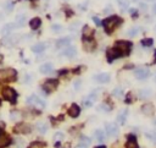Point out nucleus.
I'll return each instance as SVG.
<instances>
[{
	"label": "nucleus",
	"mask_w": 156,
	"mask_h": 148,
	"mask_svg": "<svg viewBox=\"0 0 156 148\" xmlns=\"http://www.w3.org/2000/svg\"><path fill=\"white\" fill-rule=\"evenodd\" d=\"M122 23V18L121 17H118V16H110V17H107V18H105L102 21V26H104V28H105V32L106 33H112L113 32V29H115L117 26H120Z\"/></svg>",
	"instance_id": "obj_1"
},
{
	"label": "nucleus",
	"mask_w": 156,
	"mask_h": 148,
	"mask_svg": "<svg viewBox=\"0 0 156 148\" xmlns=\"http://www.w3.org/2000/svg\"><path fill=\"white\" fill-rule=\"evenodd\" d=\"M121 56V54H120V52L117 50V49H109V50L106 52V59H107V61L109 63H112L115 59H117V58H120Z\"/></svg>",
	"instance_id": "obj_9"
},
{
	"label": "nucleus",
	"mask_w": 156,
	"mask_h": 148,
	"mask_svg": "<svg viewBox=\"0 0 156 148\" xmlns=\"http://www.w3.org/2000/svg\"><path fill=\"white\" fill-rule=\"evenodd\" d=\"M10 142H11L10 137L6 136L4 132H0V148H4V147H6V146H9Z\"/></svg>",
	"instance_id": "obj_15"
},
{
	"label": "nucleus",
	"mask_w": 156,
	"mask_h": 148,
	"mask_svg": "<svg viewBox=\"0 0 156 148\" xmlns=\"http://www.w3.org/2000/svg\"><path fill=\"white\" fill-rule=\"evenodd\" d=\"M16 21H17V25L18 26H23L25 25V21H26V16L25 15H18L17 18H16Z\"/></svg>",
	"instance_id": "obj_29"
},
{
	"label": "nucleus",
	"mask_w": 156,
	"mask_h": 148,
	"mask_svg": "<svg viewBox=\"0 0 156 148\" xmlns=\"http://www.w3.org/2000/svg\"><path fill=\"white\" fill-rule=\"evenodd\" d=\"M62 139H64V133H62V132H56V133L54 135V140H55L56 142L61 141Z\"/></svg>",
	"instance_id": "obj_34"
},
{
	"label": "nucleus",
	"mask_w": 156,
	"mask_h": 148,
	"mask_svg": "<svg viewBox=\"0 0 156 148\" xmlns=\"http://www.w3.org/2000/svg\"><path fill=\"white\" fill-rule=\"evenodd\" d=\"M81 114V109H79V106L77 104H72L70 106V109H68V115L71 117H77L78 115Z\"/></svg>",
	"instance_id": "obj_14"
},
{
	"label": "nucleus",
	"mask_w": 156,
	"mask_h": 148,
	"mask_svg": "<svg viewBox=\"0 0 156 148\" xmlns=\"http://www.w3.org/2000/svg\"><path fill=\"white\" fill-rule=\"evenodd\" d=\"M152 12H154V15H156V4H154V6H152Z\"/></svg>",
	"instance_id": "obj_45"
},
{
	"label": "nucleus",
	"mask_w": 156,
	"mask_h": 148,
	"mask_svg": "<svg viewBox=\"0 0 156 148\" xmlns=\"http://www.w3.org/2000/svg\"><path fill=\"white\" fill-rule=\"evenodd\" d=\"M94 80H97L100 83H106L110 81V75L109 74H99L94 76Z\"/></svg>",
	"instance_id": "obj_16"
},
{
	"label": "nucleus",
	"mask_w": 156,
	"mask_h": 148,
	"mask_svg": "<svg viewBox=\"0 0 156 148\" xmlns=\"http://www.w3.org/2000/svg\"><path fill=\"white\" fill-rule=\"evenodd\" d=\"M53 29H54L55 32H59V31H61V29H62V27L59 26V25H54V26H53Z\"/></svg>",
	"instance_id": "obj_41"
},
{
	"label": "nucleus",
	"mask_w": 156,
	"mask_h": 148,
	"mask_svg": "<svg viewBox=\"0 0 156 148\" xmlns=\"http://www.w3.org/2000/svg\"><path fill=\"white\" fill-rule=\"evenodd\" d=\"M3 59H4V56H3L1 54H0V63H1V61H3Z\"/></svg>",
	"instance_id": "obj_48"
},
{
	"label": "nucleus",
	"mask_w": 156,
	"mask_h": 148,
	"mask_svg": "<svg viewBox=\"0 0 156 148\" xmlns=\"http://www.w3.org/2000/svg\"><path fill=\"white\" fill-rule=\"evenodd\" d=\"M94 137H95V140H97V141L102 142L104 140H105V132H104L102 130H97L95 133H94Z\"/></svg>",
	"instance_id": "obj_23"
},
{
	"label": "nucleus",
	"mask_w": 156,
	"mask_h": 148,
	"mask_svg": "<svg viewBox=\"0 0 156 148\" xmlns=\"http://www.w3.org/2000/svg\"><path fill=\"white\" fill-rule=\"evenodd\" d=\"M57 83H59L57 80H46L44 82V85H43V90L45 92H48V93L54 92L57 88Z\"/></svg>",
	"instance_id": "obj_6"
},
{
	"label": "nucleus",
	"mask_w": 156,
	"mask_h": 148,
	"mask_svg": "<svg viewBox=\"0 0 156 148\" xmlns=\"http://www.w3.org/2000/svg\"><path fill=\"white\" fill-rule=\"evenodd\" d=\"M79 86H81V82H79V81H78V82H76V83H75V88H78V87H79Z\"/></svg>",
	"instance_id": "obj_47"
},
{
	"label": "nucleus",
	"mask_w": 156,
	"mask_h": 148,
	"mask_svg": "<svg viewBox=\"0 0 156 148\" xmlns=\"http://www.w3.org/2000/svg\"><path fill=\"white\" fill-rule=\"evenodd\" d=\"M46 48V45L44 43H38V44H34L32 47V50L34 53H41V52H44V49Z\"/></svg>",
	"instance_id": "obj_22"
},
{
	"label": "nucleus",
	"mask_w": 156,
	"mask_h": 148,
	"mask_svg": "<svg viewBox=\"0 0 156 148\" xmlns=\"http://www.w3.org/2000/svg\"><path fill=\"white\" fill-rule=\"evenodd\" d=\"M134 76L139 78V80H145V78H148L150 76V71L147 67H139L134 71Z\"/></svg>",
	"instance_id": "obj_7"
},
{
	"label": "nucleus",
	"mask_w": 156,
	"mask_h": 148,
	"mask_svg": "<svg viewBox=\"0 0 156 148\" xmlns=\"http://www.w3.org/2000/svg\"><path fill=\"white\" fill-rule=\"evenodd\" d=\"M40 25H41V21H40L39 17H34V18H32V20L29 21V26H30V28H32V29L39 28Z\"/></svg>",
	"instance_id": "obj_21"
},
{
	"label": "nucleus",
	"mask_w": 156,
	"mask_h": 148,
	"mask_svg": "<svg viewBox=\"0 0 156 148\" xmlns=\"http://www.w3.org/2000/svg\"><path fill=\"white\" fill-rule=\"evenodd\" d=\"M14 28H15V25H12V23H9V25H6V26L3 28L1 33H3V34H9V33H10V31H12Z\"/></svg>",
	"instance_id": "obj_27"
},
{
	"label": "nucleus",
	"mask_w": 156,
	"mask_h": 148,
	"mask_svg": "<svg viewBox=\"0 0 156 148\" xmlns=\"http://www.w3.org/2000/svg\"><path fill=\"white\" fill-rule=\"evenodd\" d=\"M105 129H106V132L107 135L110 136H116L118 133V127L116 124H113V122H109L105 125Z\"/></svg>",
	"instance_id": "obj_11"
},
{
	"label": "nucleus",
	"mask_w": 156,
	"mask_h": 148,
	"mask_svg": "<svg viewBox=\"0 0 156 148\" xmlns=\"http://www.w3.org/2000/svg\"><path fill=\"white\" fill-rule=\"evenodd\" d=\"M95 148H106L105 146H99V147H95Z\"/></svg>",
	"instance_id": "obj_49"
},
{
	"label": "nucleus",
	"mask_w": 156,
	"mask_h": 148,
	"mask_svg": "<svg viewBox=\"0 0 156 148\" xmlns=\"http://www.w3.org/2000/svg\"><path fill=\"white\" fill-rule=\"evenodd\" d=\"M127 143H126V148H138V143L136 141V137L133 135H129L127 137Z\"/></svg>",
	"instance_id": "obj_17"
},
{
	"label": "nucleus",
	"mask_w": 156,
	"mask_h": 148,
	"mask_svg": "<svg viewBox=\"0 0 156 148\" xmlns=\"http://www.w3.org/2000/svg\"><path fill=\"white\" fill-rule=\"evenodd\" d=\"M138 31H139V29L134 27V28L129 29V32H128V36H129V37H134V36H137V34H138Z\"/></svg>",
	"instance_id": "obj_35"
},
{
	"label": "nucleus",
	"mask_w": 156,
	"mask_h": 148,
	"mask_svg": "<svg viewBox=\"0 0 156 148\" xmlns=\"http://www.w3.org/2000/svg\"><path fill=\"white\" fill-rule=\"evenodd\" d=\"M150 96H151V91H150V90H141V91L139 92V97L143 98V99H145V98H148V97H150Z\"/></svg>",
	"instance_id": "obj_28"
},
{
	"label": "nucleus",
	"mask_w": 156,
	"mask_h": 148,
	"mask_svg": "<svg viewBox=\"0 0 156 148\" xmlns=\"http://www.w3.org/2000/svg\"><path fill=\"white\" fill-rule=\"evenodd\" d=\"M99 109H100L101 112H110V106H107V105H105V104H102V105L99 106Z\"/></svg>",
	"instance_id": "obj_38"
},
{
	"label": "nucleus",
	"mask_w": 156,
	"mask_h": 148,
	"mask_svg": "<svg viewBox=\"0 0 156 148\" xmlns=\"http://www.w3.org/2000/svg\"><path fill=\"white\" fill-rule=\"evenodd\" d=\"M129 11H131V14H132V17H137V16H138V12H137L136 9H131Z\"/></svg>",
	"instance_id": "obj_40"
},
{
	"label": "nucleus",
	"mask_w": 156,
	"mask_h": 148,
	"mask_svg": "<svg viewBox=\"0 0 156 148\" xmlns=\"http://www.w3.org/2000/svg\"><path fill=\"white\" fill-rule=\"evenodd\" d=\"M4 129H5V122L4 121H0V132H3Z\"/></svg>",
	"instance_id": "obj_43"
},
{
	"label": "nucleus",
	"mask_w": 156,
	"mask_h": 148,
	"mask_svg": "<svg viewBox=\"0 0 156 148\" xmlns=\"http://www.w3.org/2000/svg\"><path fill=\"white\" fill-rule=\"evenodd\" d=\"M3 97H4V99L5 101H9V102H15L16 99V92L15 90H12V88H10V87H6L3 90Z\"/></svg>",
	"instance_id": "obj_4"
},
{
	"label": "nucleus",
	"mask_w": 156,
	"mask_h": 148,
	"mask_svg": "<svg viewBox=\"0 0 156 148\" xmlns=\"http://www.w3.org/2000/svg\"><path fill=\"white\" fill-rule=\"evenodd\" d=\"M76 48L75 47H67L64 52H62V54H64L65 56H67V58H73L75 55H76Z\"/></svg>",
	"instance_id": "obj_18"
},
{
	"label": "nucleus",
	"mask_w": 156,
	"mask_h": 148,
	"mask_svg": "<svg viewBox=\"0 0 156 148\" xmlns=\"http://www.w3.org/2000/svg\"><path fill=\"white\" fill-rule=\"evenodd\" d=\"M45 144L43 142H33L32 144L29 146V148H43Z\"/></svg>",
	"instance_id": "obj_33"
},
{
	"label": "nucleus",
	"mask_w": 156,
	"mask_h": 148,
	"mask_svg": "<svg viewBox=\"0 0 156 148\" xmlns=\"http://www.w3.org/2000/svg\"><path fill=\"white\" fill-rule=\"evenodd\" d=\"M97 97H98V92H97V90H95L94 92H91V93L88 96V101H90V102L93 103V102L97 99Z\"/></svg>",
	"instance_id": "obj_31"
},
{
	"label": "nucleus",
	"mask_w": 156,
	"mask_h": 148,
	"mask_svg": "<svg viewBox=\"0 0 156 148\" xmlns=\"http://www.w3.org/2000/svg\"><path fill=\"white\" fill-rule=\"evenodd\" d=\"M126 119H127V110L123 109L122 112H120L117 114V121H118V124L123 125L124 122H126Z\"/></svg>",
	"instance_id": "obj_19"
},
{
	"label": "nucleus",
	"mask_w": 156,
	"mask_h": 148,
	"mask_svg": "<svg viewBox=\"0 0 156 148\" xmlns=\"http://www.w3.org/2000/svg\"><path fill=\"white\" fill-rule=\"evenodd\" d=\"M76 148H88V146H86V144H83V143H79Z\"/></svg>",
	"instance_id": "obj_44"
},
{
	"label": "nucleus",
	"mask_w": 156,
	"mask_h": 148,
	"mask_svg": "<svg viewBox=\"0 0 156 148\" xmlns=\"http://www.w3.org/2000/svg\"><path fill=\"white\" fill-rule=\"evenodd\" d=\"M139 6H140V9H141V10H144V11H147V9H148L147 4H144V3H140V4H139Z\"/></svg>",
	"instance_id": "obj_42"
},
{
	"label": "nucleus",
	"mask_w": 156,
	"mask_h": 148,
	"mask_svg": "<svg viewBox=\"0 0 156 148\" xmlns=\"http://www.w3.org/2000/svg\"><path fill=\"white\" fill-rule=\"evenodd\" d=\"M39 71L41 72V74H50L51 71H53V65L51 64H44V65H41L40 66V69H39Z\"/></svg>",
	"instance_id": "obj_20"
},
{
	"label": "nucleus",
	"mask_w": 156,
	"mask_h": 148,
	"mask_svg": "<svg viewBox=\"0 0 156 148\" xmlns=\"http://www.w3.org/2000/svg\"><path fill=\"white\" fill-rule=\"evenodd\" d=\"M141 112L144 115H147V116H152L155 114V108L151 103H147V104H144L141 106Z\"/></svg>",
	"instance_id": "obj_10"
},
{
	"label": "nucleus",
	"mask_w": 156,
	"mask_h": 148,
	"mask_svg": "<svg viewBox=\"0 0 156 148\" xmlns=\"http://www.w3.org/2000/svg\"><path fill=\"white\" fill-rule=\"evenodd\" d=\"M83 48H84V50H87V52H93L95 49V42L91 41V39H84Z\"/></svg>",
	"instance_id": "obj_12"
},
{
	"label": "nucleus",
	"mask_w": 156,
	"mask_h": 148,
	"mask_svg": "<svg viewBox=\"0 0 156 148\" xmlns=\"http://www.w3.org/2000/svg\"><path fill=\"white\" fill-rule=\"evenodd\" d=\"M117 1H118V6H120V9L122 10V11H126V10L128 9V6H129L128 0H117Z\"/></svg>",
	"instance_id": "obj_25"
},
{
	"label": "nucleus",
	"mask_w": 156,
	"mask_h": 148,
	"mask_svg": "<svg viewBox=\"0 0 156 148\" xmlns=\"http://www.w3.org/2000/svg\"><path fill=\"white\" fill-rule=\"evenodd\" d=\"M115 49H117L121 55H128L132 49V43L127 41H117L115 44Z\"/></svg>",
	"instance_id": "obj_2"
},
{
	"label": "nucleus",
	"mask_w": 156,
	"mask_h": 148,
	"mask_svg": "<svg viewBox=\"0 0 156 148\" xmlns=\"http://www.w3.org/2000/svg\"><path fill=\"white\" fill-rule=\"evenodd\" d=\"M147 136L149 137L150 140H152V142H154V143L156 144V130H155V131H152L151 133H148Z\"/></svg>",
	"instance_id": "obj_36"
},
{
	"label": "nucleus",
	"mask_w": 156,
	"mask_h": 148,
	"mask_svg": "<svg viewBox=\"0 0 156 148\" xmlns=\"http://www.w3.org/2000/svg\"><path fill=\"white\" fill-rule=\"evenodd\" d=\"M27 102H28V104H30V105H34L36 108H39V109H43V108L45 106V103L40 99L39 97H37V96H30L28 99H27Z\"/></svg>",
	"instance_id": "obj_5"
},
{
	"label": "nucleus",
	"mask_w": 156,
	"mask_h": 148,
	"mask_svg": "<svg viewBox=\"0 0 156 148\" xmlns=\"http://www.w3.org/2000/svg\"><path fill=\"white\" fill-rule=\"evenodd\" d=\"M16 78V71L14 69H6V70H0V80L5 82H12Z\"/></svg>",
	"instance_id": "obj_3"
},
{
	"label": "nucleus",
	"mask_w": 156,
	"mask_h": 148,
	"mask_svg": "<svg viewBox=\"0 0 156 148\" xmlns=\"http://www.w3.org/2000/svg\"><path fill=\"white\" fill-rule=\"evenodd\" d=\"M152 43H154V41H152L151 38H147V39H143V41H141V44L144 47H151Z\"/></svg>",
	"instance_id": "obj_30"
},
{
	"label": "nucleus",
	"mask_w": 156,
	"mask_h": 148,
	"mask_svg": "<svg viewBox=\"0 0 156 148\" xmlns=\"http://www.w3.org/2000/svg\"><path fill=\"white\" fill-rule=\"evenodd\" d=\"M15 132L17 133H29L30 131H32V129H30V126L28 124H25V122H20L15 126Z\"/></svg>",
	"instance_id": "obj_8"
},
{
	"label": "nucleus",
	"mask_w": 156,
	"mask_h": 148,
	"mask_svg": "<svg viewBox=\"0 0 156 148\" xmlns=\"http://www.w3.org/2000/svg\"><path fill=\"white\" fill-rule=\"evenodd\" d=\"M93 34H94V31H93V28H90L89 26H84L82 29V36L84 39H91Z\"/></svg>",
	"instance_id": "obj_13"
},
{
	"label": "nucleus",
	"mask_w": 156,
	"mask_h": 148,
	"mask_svg": "<svg viewBox=\"0 0 156 148\" xmlns=\"http://www.w3.org/2000/svg\"><path fill=\"white\" fill-rule=\"evenodd\" d=\"M90 142H91V141H90L89 137H87V136H82V137H81V143L88 146V144H90Z\"/></svg>",
	"instance_id": "obj_32"
},
{
	"label": "nucleus",
	"mask_w": 156,
	"mask_h": 148,
	"mask_svg": "<svg viewBox=\"0 0 156 148\" xmlns=\"http://www.w3.org/2000/svg\"><path fill=\"white\" fill-rule=\"evenodd\" d=\"M70 42H71V38L70 37H65V38H61V39H59L57 41V47L60 48V47H65V45H68L70 44Z\"/></svg>",
	"instance_id": "obj_24"
},
{
	"label": "nucleus",
	"mask_w": 156,
	"mask_h": 148,
	"mask_svg": "<svg viewBox=\"0 0 156 148\" xmlns=\"http://www.w3.org/2000/svg\"><path fill=\"white\" fill-rule=\"evenodd\" d=\"M122 93H123V91L121 88H115V90H113V96H116V97H121Z\"/></svg>",
	"instance_id": "obj_37"
},
{
	"label": "nucleus",
	"mask_w": 156,
	"mask_h": 148,
	"mask_svg": "<svg viewBox=\"0 0 156 148\" xmlns=\"http://www.w3.org/2000/svg\"><path fill=\"white\" fill-rule=\"evenodd\" d=\"M93 21L95 22V25H97V26H101V25H102V22L100 21V20H99L97 16H94V17H93Z\"/></svg>",
	"instance_id": "obj_39"
},
{
	"label": "nucleus",
	"mask_w": 156,
	"mask_h": 148,
	"mask_svg": "<svg viewBox=\"0 0 156 148\" xmlns=\"http://www.w3.org/2000/svg\"><path fill=\"white\" fill-rule=\"evenodd\" d=\"M37 129H38V131H39L40 133H45L46 130H48V125L44 124V122H38V124H37Z\"/></svg>",
	"instance_id": "obj_26"
},
{
	"label": "nucleus",
	"mask_w": 156,
	"mask_h": 148,
	"mask_svg": "<svg viewBox=\"0 0 156 148\" xmlns=\"http://www.w3.org/2000/svg\"><path fill=\"white\" fill-rule=\"evenodd\" d=\"M155 81H156V77H155Z\"/></svg>",
	"instance_id": "obj_50"
},
{
	"label": "nucleus",
	"mask_w": 156,
	"mask_h": 148,
	"mask_svg": "<svg viewBox=\"0 0 156 148\" xmlns=\"http://www.w3.org/2000/svg\"><path fill=\"white\" fill-rule=\"evenodd\" d=\"M66 14H67V16H68V15H70V16H71V15H73V12H72L71 10H66Z\"/></svg>",
	"instance_id": "obj_46"
}]
</instances>
